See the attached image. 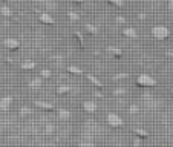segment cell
Wrapping results in <instances>:
<instances>
[{"mask_svg":"<svg viewBox=\"0 0 173 147\" xmlns=\"http://www.w3.org/2000/svg\"><path fill=\"white\" fill-rule=\"evenodd\" d=\"M169 35H170V31L164 25H156L152 28V37L155 40H166V39H169Z\"/></svg>","mask_w":173,"mask_h":147,"instance_id":"cell-1","label":"cell"},{"mask_svg":"<svg viewBox=\"0 0 173 147\" xmlns=\"http://www.w3.org/2000/svg\"><path fill=\"white\" fill-rule=\"evenodd\" d=\"M136 84L141 88H153V86H156V80L149 74H139L136 77Z\"/></svg>","mask_w":173,"mask_h":147,"instance_id":"cell-2","label":"cell"},{"mask_svg":"<svg viewBox=\"0 0 173 147\" xmlns=\"http://www.w3.org/2000/svg\"><path fill=\"white\" fill-rule=\"evenodd\" d=\"M107 123L112 126V127H121L124 123H123V118L118 115V113H115V112H109L107 113Z\"/></svg>","mask_w":173,"mask_h":147,"instance_id":"cell-3","label":"cell"},{"mask_svg":"<svg viewBox=\"0 0 173 147\" xmlns=\"http://www.w3.org/2000/svg\"><path fill=\"white\" fill-rule=\"evenodd\" d=\"M3 46L6 49H9V51H17L20 48V42L17 39H14V37H8V39L3 40Z\"/></svg>","mask_w":173,"mask_h":147,"instance_id":"cell-4","label":"cell"},{"mask_svg":"<svg viewBox=\"0 0 173 147\" xmlns=\"http://www.w3.org/2000/svg\"><path fill=\"white\" fill-rule=\"evenodd\" d=\"M39 20L44 25H55V18L51 15V12H40L39 14Z\"/></svg>","mask_w":173,"mask_h":147,"instance_id":"cell-5","label":"cell"},{"mask_svg":"<svg viewBox=\"0 0 173 147\" xmlns=\"http://www.w3.org/2000/svg\"><path fill=\"white\" fill-rule=\"evenodd\" d=\"M11 104H12V97L11 95H5V97L0 100V110H8L9 107H11Z\"/></svg>","mask_w":173,"mask_h":147,"instance_id":"cell-6","label":"cell"},{"mask_svg":"<svg viewBox=\"0 0 173 147\" xmlns=\"http://www.w3.org/2000/svg\"><path fill=\"white\" fill-rule=\"evenodd\" d=\"M20 67H22L23 71H32V69L37 67V63L32 61V60H26V61H23V63L20 64Z\"/></svg>","mask_w":173,"mask_h":147,"instance_id":"cell-7","label":"cell"},{"mask_svg":"<svg viewBox=\"0 0 173 147\" xmlns=\"http://www.w3.org/2000/svg\"><path fill=\"white\" fill-rule=\"evenodd\" d=\"M84 31H86L89 35H97V34L100 32V29H98L95 25H92V23H86V25H84Z\"/></svg>","mask_w":173,"mask_h":147,"instance_id":"cell-8","label":"cell"},{"mask_svg":"<svg viewBox=\"0 0 173 147\" xmlns=\"http://www.w3.org/2000/svg\"><path fill=\"white\" fill-rule=\"evenodd\" d=\"M83 109L86 112H89V113H93L97 110V103H93V101H84L83 103Z\"/></svg>","mask_w":173,"mask_h":147,"instance_id":"cell-9","label":"cell"},{"mask_svg":"<svg viewBox=\"0 0 173 147\" xmlns=\"http://www.w3.org/2000/svg\"><path fill=\"white\" fill-rule=\"evenodd\" d=\"M86 78L90 81V83H92V84H93V86H95V88H100V89L103 88V83H101V81H100L95 75H92V74H86Z\"/></svg>","mask_w":173,"mask_h":147,"instance_id":"cell-10","label":"cell"},{"mask_svg":"<svg viewBox=\"0 0 173 147\" xmlns=\"http://www.w3.org/2000/svg\"><path fill=\"white\" fill-rule=\"evenodd\" d=\"M123 34H124V37H129V39H136L138 37V32L133 28H124L123 29Z\"/></svg>","mask_w":173,"mask_h":147,"instance_id":"cell-11","label":"cell"},{"mask_svg":"<svg viewBox=\"0 0 173 147\" xmlns=\"http://www.w3.org/2000/svg\"><path fill=\"white\" fill-rule=\"evenodd\" d=\"M107 51H109L113 57H117V58H121V57L124 55V52H123L120 48H117V46H109V48H107Z\"/></svg>","mask_w":173,"mask_h":147,"instance_id":"cell-12","label":"cell"},{"mask_svg":"<svg viewBox=\"0 0 173 147\" xmlns=\"http://www.w3.org/2000/svg\"><path fill=\"white\" fill-rule=\"evenodd\" d=\"M58 118L61 121H68L71 118V112L68 109H58Z\"/></svg>","mask_w":173,"mask_h":147,"instance_id":"cell-13","label":"cell"},{"mask_svg":"<svg viewBox=\"0 0 173 147\" xmlns=\"http://www.w3.org/2000/svg\"><path fill=\"white\" fill-rule=\"evenodd\" d=\"M35 106L37 107H40V109H43V110H54V106L51 104V103H44V101H35Z\"/></svg>","mask_w":173,"mask_h":147,"instance_id":"cell-14","label":"cell"},{"mask_svg":"<svg viewBox=\"0 0 173 147\" xmlns=\"http://www.w3.org/2000/svg\"><path fill=\"white\" fill-rule=\"evenodd\" d=\"M40 86H42V78H40V77L32 78V80L29 81V88H31V89H39Z\"/></svg>","mask_w":173,"mask_h":147,"instance_id":"cell-15","label":"cell"},{"mask_svg":"<svg viewBox=\"0 0 173 147\" xmlns=\"http://www.w3.org/2000/svg\"><path fill=\"white\" fill-rule=\"evenodd\" d=\"M0 14H2L3 17H12V15H14L12 11H11V8H9V6H5V5L0 8Z\"/></svg>","mask_w":173,"mask_h":147,"instance_id":"cell-16","label":"cell"},{"mask_svg":"<svg viewBox=\"0 0 173 147\" xmlns=\"http://www.w3.org/2000/svg\"><path fill=\"white\" fill-rule=\"evenodd\" d=\"M42 3H43V5L46 6V8H47V11H51V12L57 9V3H55L54 0H51V2H47V0H43Z\"/></svg>","mask_w":173,"mask_h":147,"instance_id":"cell-17","label":"cell"},{"mask_svg":"<svg viewBox=\"0 0 173 147\" xmlns=\"http://www.w3.org/2000/svg\"><path fill=\"white\" fill-rule=\"evenodd\" d=\"M71 91H72V88L68 86V84H63V86H58V88H57V94H60V95H61V94H69Z\"/></svg>","mask_w":173,"mask_h":147,"instance_id":"cell-18","label":"cell"},{"mask_svg":"<svg viewBox=\"0 0 173 147\" xmlns=\"http://www.w3.org/2000/svg\"><path fill=\"white\" fill-rule=\"evenodd\" d=\"M133 132H135L138 137H141V138H147V137H149V132H147V130H144V129H139V127H135V129H133Z\"/></svg>","mask_w":173,"mask_h":147,"instance_id":"cell-19","label":"cell"},{"mask_svg":"<svg viewBox=\"0 0 173 147\" xmlns=\"http://www.w3.org/2000/svg\"><path fill=\"white\" fill-rule=\"evenodd\" d=\"M68 17H69L71 22H78V20H80V15H78V12H75V11H68Z\"/></svg>","mask_w":173,"mask_h":147,"instance_id":"cell-20","label":"cell"},{"mask_svg":"<svg viewBox=\"0 0 173 147\" xmlns=\"http://www.w3.org/2000/svg\"><path fill=\"white\" fill-rule=\"evenodd\" d=\"M68 72H71V74H75V75H80V74H83V71H81L78 66H69V67H68Z\"/></svg>","mask_w":173,"mask_h":147,"instance_id":"cell-21","label":"cell"},{"mask_svg":"<svg viewBox=\"0 0 173 147\" xmlns=\"http://www.w3.org/2000/svg\"><path fill=\"white\" fill-rule=\"evenodd\" d=\"M130 74L127 72H120V74H117V75H113V80H123V78H129Z\"/></svg>","mask_w":173,"mask_h":147,"instance_id":"cell-22","label":"cell"},{"mask_svg":"<svg viewBox=\"0 0 173 147\" xmlns=\"http://www.w3.org/2000/svg\"><path fill=\"white\" fill-rule=\"evenodd\" d=\"M51 71L49 69H42L40 71V78H51Z\"/></svg>","mask_w":173,"mask_h":147,"instance_id":"cell-23","label":"cell"},{"mask_svg":"<svg viewBox=\"0 0 173 147\" xmlns=\"http://www.w3.org/2000/svg\"><path fill=\"white\" fill-rule=\"evenodd\" d=\"M109 3H112L117 8H123L124 6V0H109Z\"/></svg>","mask_w":173,"mask_h":147,"instance_id":"cell-24","label":"cell"},{"mask_svg":"<svg viewBox=\"0 0 173 147\" xmlns=\"http://www.w3.org/2000/svg\"><path fill=\"white\" fill-rule=\"evenodd\" d=\"M75 35H77V39H78V42H80V46L83 48V46H84V42H83V34H81L80 31H75Z\"/></svg>","mask_w":173,"mask_h":147,"instance_id":"cell-25","label":"cell"},{"mask_svg":"<svg viewBox=\"0 0 173 147\" xmlns=\"http://www.w3.org/2000/svg\"><path fill=\"white\" fill-rule=\"evenodd\" d=\"M124 94H126V89L124 88H120V89H115L113 91V95L115 97H120V95H124Z\"/></svg>","mask_w":173,"mask_h":147,"instance_id":"cell-26","label":"cell"},{"mask_svg":"<svg viewBox=\"0 0 173 147\" xmlns=\"http://www.w3.org/2000/svg\"><path fill=\"white\" fill-rule=\"evenodd\" d=\"M136 112H138V106H136V104H132L129 107V113L130 115H135Z\"/></svg>","mask_w":173,"mask_h":147,"instance_id":"cell-27","label":"cell"},{"mask_svg":"<svg viewBox=\"0 0 173 147\" xmlns=\"http://www.w3.org/2000/svg\"><path fill=\"white\" fill-rule=\"evenodd\" d=\"M115 22H117V23H120V25H124L127 20H126V17H123V15H118V17L115 18Z\"/></svg>","mask_w":173,"mask_h":147,"instance_id":"cell-28","label":"cell"},{"mask_svg":"<svg viewBox=\"0 0 173 147\" xmlns=\"http://www.w3.org/2000/svg\"><path fill=\"white\" fill-rule=\"evenodd\" d=\"M31 113V109L29 107H22L20 109V115H29Z\"/></svg>","mask_w":173,"mask_h":147,"instance_id":"cell-29","label":"cell"},{"mask_svg":"<svg viewBox=\"0 0 173 147\" xmlns=\"http://www.w3.org/2000/svg\"><path fill=\"white\" fill-rule=\"evenodd\" d=\"M44 130H46V133H47V135H52V132H54V126H52V124H47Z\"/></svg>","mask_w":173,"mask_h":147,"instance_id":"cell-30","label":"cell"},{"mask_svg":"<svg viewBox=\"0 0 173 147\" xmlns=\"http://www.w3.org/2000/svg\"><path fill=\"white\" fill-rule=\"evenodd\" d=\"M80 147H95L92 143H80Z\"/></svg>","mask_w":173,"mask_h":147,"instance_id":"cell-31","label":"cell"},{"mask_svg":"<svg viewBox=\"0 0 173 147\" xmlns=\"http://www.w3.org/2000/svg\"><path fill=\"white\" fill-rule=\"evenodd\" d=\"M138 18H139V20H144V18H147V14H144V12H139V14H138Z\"/></svg>","mask_w":173,"mask_h":147,"instance_id":"cell-32","label":"cell"},{"mask_svg":"<svg viewBox=\"0 0 173 147\" xmlns=\"http://www.w3.org/2000/svg\"><path fill=\"white\" fill-rule=\"evenodd\" d=\"M139 146H141V141H139V140L136 138V140L133 141V147H139Z\"/></svg>","mask_w":173,"mask_h":147,"instance_id":"cell-33","label":"cell"},{"mask_svg":"<svg viewBox=\"0 0 173 147\" xmlns=\"http://www.w3.org/2000/svg\"><path fill=\"white\" fill-rule=\"evenodd\" d=\"M169 9L173 12V0H169Z\"/></svg>","mask_w":173,"mask_h":147,"instance_id":"cell-34","label":"cell"},{"mask_svg":"<svg viewBox=\"0 0 173 147\" xmlns=\"http://www.w3.org/2000/svg\"><path fill=\"white\" fill-rule=\"evenodd\" d=\"M95 97L97 98H103V94H101V92H95Z\"/></svg>","mask_w":173,"mask_h":147,"instance_id":"cell-35","label":"cell"},{"mask_svg":"<svg viewBox=\"0 0 173 147\" xmlns=\"http://www.w3.org/2000/svg\"><path fill=\"white\" fill-rule=\"evenodd\" d=\"M74 3H77V5H83V0H72Z\"/></svg>","mask_w":173,"mask_h":147,"instance_id":"cell-36","label":"cell"},{"mask_svg":"<svg viewBox=\"0 0 173 147\" xmlns=\"http://www.w3.org/2000/svg\"><path fill=\"white\" fill-rule=\"evenodd\" d=\"M167 55H169L170 58H173V51L172 49H170V51H167Z\"/></svg>","mask_w":173,"mask_h":147,"instance_id":"cell-37","label":"cell"},{"mask_svg":"<svg viewBox=\"0 0 173 147\" xmlns=\"http://www.w3.org/2000/svg\"><path fill=\"white\" fill-rule=\"evenodd\" d=\"M172 94H173V89H172Z\"/></svg>","mask_w":173,"mask_h":147,"instance_id":"cell-38","label":"cell"}]
</instances>
